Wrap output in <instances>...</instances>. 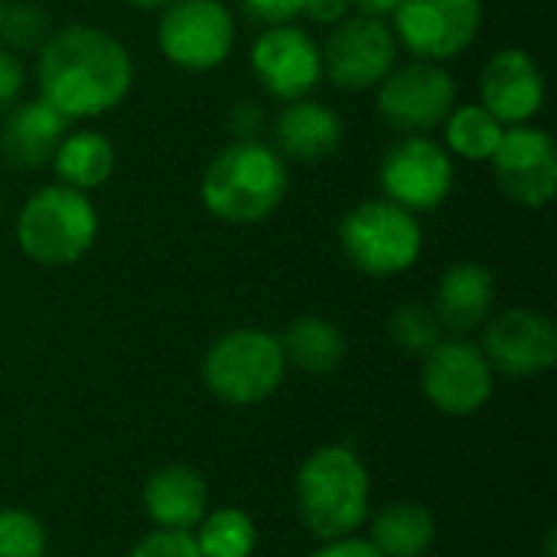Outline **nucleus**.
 <instances>
[{
	"label": "nucleus",
	"instance_id": "obj_25",
	"mask_svg": "<svg viewBox=\"0 0 557 557\" xmlns=\"http://www.w3.org/2000/svg\"><path fill=\"white\" fill-rule=\"evenodd\" d=\"M196 545L202 557H251L258 545V529L242 509H219L202 522Z\"/></svg>",
	"mask_w": 557,
	"mask_h": 557
},
{
	"label": "nucleus",
	"instance_id": "obj_6",
	"mask_svg": "<svg viewBox=\"0 0 557 557\" xmlns=\"http://www.w3.org/2000/svg\"><path fill=\"white\" fill-rule=\"evenodd\" d=\"M284 372L287 359L281 339L255 326L219 336L202 362V379L209 392L238 408L271 398L284 382Z\"/></svg>",
	"mask_w": 557,
	"mask_h": 557
},
{
	"label": "nucleus",
	"instance_id": "obj_10",
	"mask_svg": "<svg viewBox=\"0 0 557 557\" xmlns=\"http://www.w3.org/2000/svg\"><path fill=\"white\" fill-rule=\"evenodd\" d=\"M395 16V39L424 62H447L467 52L483 26L480 0H401Z\"/></svg>",
	"mask_w": 557,
	"mask_h": 557
},
{
	"label": "nucleus",
	"instance_id": "obj_15",
	"mask_svg": "<svg viewBox=\"0 0 557 557\" xmlns=\"http://www.w3.org/2000/svg\"><path fill=\"white\" fill-rule=\"evenodd\" d=\"M483 356L490 359V366H496L512 379L542 375L557 362L555 323L535 310L512 307L486 326Z\"/></svg>",
	"mask_w": 557,
	"mask_h": 557
},
{
	"label": "nucleus",
	"instance_id": "obj_18",
	"mask_svg": "<svg viewBox=\"0 0 557 557\" xmlns=\"http://www.w3.org/2000/svg\"><path fill=\"white\" fill-rule=\"evenodd\" d=\"M277 153L297 163H320L333 157L343 144V117L310 98L287 101V108L274 117Z\"/></svg>",
	"mask_w": 557,
	"mask_h": 557
},
{
	"label": "nucleus",
	"instance_id": "obj_38",
	"mask_svg": "<svg viewBox=\"0 0 557 557\" xmlns=\"http://www.w3.org/2000/svg\"><path fill=\"white\" fill-rule=\"evenodd\" d=\"M3 7H7V0H0V16H3Z\"/></svg>",
	"mask_w": 557,
	"mask_h": 557
},
{
	"label": "nucleus",
	"instance_id": "obj_19",
	"mask_svg": "<svg viewBox=\"0 0 557 557\" xmlns=\"http://www.w3.org/2000/svg\"><path fill=\"white\" fill-rule=\"evenodd\" d=\"M493 304H496L493 274L476 261H460V264H450L437 284L434 317L441 320V326L454 333H470L486 323V317L493 313Z\"/></svg>",
	"mask_w": 557,
	"mask_h": 557
},
{
	"label": "nucleus",
	"instance_id": "obj_17",
	"mask_svg": "<svg viewBox=\"0 0 557 557\" xmlns=\"http://www.w3.org/2000/svg\"><path fill=\"white\" fill-rule=\"evenodd\" d=\"M69 117H62L49 101L33 98L23 104H13L0 124V153L7 163L20 170H39L49 166L55 147L69 134Z\"/></svg>",
	"mask_w": 557,
	"mask_h": 557
},
{
	"label": "nucleus",
	"instance_id": "obj_13",
	"mask_svg": "<svg viewBox=\"0 0 557 557\" xmlns=\"http://www.w3.org/2000/svg\"><path fill=\"white\" fill-rule=\"evenodd\" d=\"M251 72L271 98L297 101L323 78L320 46L294 23L268 26L251 46Z\"/></svg>",
	"mask_w": 557,
	"mask_h": 557
},
{
	"label": "nucleus",
	"instance_id": "obj_37",
	"mask_svg": "<svg viewBox=\"0 0 557 557\" xmlns=\"http://www.w3.org/2000/svg\"><path fill=\"white\" fill-rule=\"evenodd\" d=\"M555 542H557V535H555V529H552V532L545 535V557H557Z\"/></svg>",
	"mask_w": 557,
	"mask_h": 557
},
{
	"label": "nucleus",
	"instance_id": "obj_30",
	"mask_svg": "<svg viewBox=\"0 0 557 557\" xmlns=\"http://www.w3.org/2000/svg\"><path fill=\"white\" fill-rule=\"evenodd\" d=\"M242 10L261 26H284L304 13V0H242Z\"/></svg>",
	"mask_w": 557,
	"mask_h": 557
},
{
	"label": "nucleus",
	"instance_id": "obj_16",
	"mask_svg": "<svg viewBox=\"0 0 557 557\" xmlns=\"http://www.w3.org/2000/svg\"><path fill=\"white\" fill-rule=\"evenodd\" d=\"M480 98L483 108L506 127L529 124L545 104V72L532 52L519 46L499 49L480 72Z\"/></svg>",
	"mask_w": 557,
	"mask_h": 557
},
{
	"label": "nucleus",
	"instance_id": "obj_32",
	"mask_svg": "<svg viewBox=\"0 0 557 557\" xmlns=\"http://www.w3.org/2000/svg\"><path fill=\"white\" fill-rule=\"evenodd\" d=\"M261 124H264V111L255 101H238L228 114V127L238 140H258Z\"/></svg>",
	"mask_w": 557,
	"mask_h": 557
},
{
	"label": "nucleus",
	"instance_id": "obj_1",
	"mask_svg": "<svg viewBox=\"0 0 557 557\" xmlns=\"http://www.w3.org/2000/svg\"><path fill=\"white\" fill-rule=\"evenodd\" d=\"M39 98L62 117L85 121L114 111L134 85V59L101 26L72 23L46 36L36 59Z\"/></svg>",
	"mask_w": 557,
	"mask_h": 557
},
{
	"label": "nucleus",
	"instance_id": "obj_8",
	"mask_svg": "<svg viewBox=\"0 0 557 557\" xmlns=\"http://www.w3.org/2000/svg\"><path fill=\"white\" fill-rule=\"evenodd\" d=\"M454 157L428 134H405L395 147H388L379 166L385 199L414 215L441 209L454 193Z\"/></svg>",
	"mask_w": 557,
	"mask_h": 557
},
{
	"label": "nucleus",
	"instance_id": "obj_28",
	"mask_svg": "<svg viewBox=\"0 0 557 557\" xmlns=\"http://www.w3.org/2000/svg\"><path fill=\"white\" fill-rule=\"evenodd\" d=\"M42 522L23 509H0V557H42Z\"/></svg>",
	"mask_w": 557,
	"mask_h": 557
},
{
	"label": "nucleus",
	"instance_id": "obj_2",
	"mask_svg": "<svg viewBox=\"0 0 557 557\" xmlns=\"http://www.w3.org/2000/svg\"><path fill=\"white\" fill-rule=\"evenodd\" d=\"M199 196L222 222H261L287 196V163L261 140H232L209 160Z\"/></svg>",
	"mask_w": 557,
	"mask_h": 557
},
{
	"label": "nucleus",
	"instance_id": "obj_27",
	"mask_svg": "<svg viewBox=\"0 0 557 557\" xmlns=\"http://www.w3.org/2000/svg\"><path fill=\"white\" fill-rule=\"evenodd\" d=\"M49 36V16L36 3H10L0 16V46L10 52H29L39 49Z\"/></svg>",
	"mask_w": 557,
	"mask_h": 557
},
{
	"label": "nucleus",
	"instance_id": "obj_4",
	"mask_svg": "<svg viewBox=\"0 0 557 557\" xmlns=\"http://www.w3.org/2000/svg\"><path fill=\"white\" fill-rule=\"evenodd\" d=\"M98 238V209L88 193L65 183L36 189L16 215V242L23 255L46 268L82 261Z\"/></svg>",
	"mask_w": 557,
	"mask_h": 557
},
{
	"label": "nucleus",
	"instance_id": "obj_31",
	"mask_svg": "<svg viewBox=\"0 0 557 557\" xmlns=\"http://www.w3.org/2000/svg\"><path fill=\"white\" fill-rule=\"evenodd\" d=\"M23 85H26V72L20 55L0 46V114H7L16 104Z\"/></svg>",
	"mask_w": 557,
	"mask_h": 557
},
{
	"label": "nucleus",
	"instance_id": "obj_3",
	"mask_svg": "<svg viewBox=\"0 0 557 557\" xmlns=\"http://www.w3.org/2000/svg\"><path fill=\"white\" fill-rule=\"evenodd\" d=\"M297 503L304 525L336 542L352 535L369 509V473L362 460L346 447H323L307 457L297 473Z\"/></svg>",
	"mask_w": 557,
	"mask_h": 557
},
{
	"label": "nucleus",
	"instance_id": "obj_14",
	"mask_svg": "<svg viewBox=\"0 0 557 557\" xmlns=\"http://www.w3.org/2000/svg\"><path fill=\"white\" fill-rule=\"evenodd\" d=\"M421 385L431 405L444 414H473L493 395V366L480 346L447 339L424 356Z\"/></svg>",
	"mask_w": 557,
	"mask_h": 557
},
{
	"label": "nucleus",
	"instance_id": "obj_5",
	"mask_svg": "<svg viewBox=\"0 0 557 557\" xmlns=\"http://www.w3.org/2000/svg\"><path fill=\"white\" fill-rule=\"evenodd\" d=\"M339 248L356 271L392 277L418 264L424 232L414 212L388 199H366L346 212L339 225Z\"/></svg>",
	"mask_w": 557,
	"mask_h": 557
},
{
	"label": "nucleus",
	"instance_id": "obj_29",
	"mask_svg": "<svg viewBox=\"0 0 557 557\" xmlns=\"http://www.w3.org/2000/svg\"><path fill=\"white\" fill-rule=\"evenodd\" d=\"M127 557H202V552L196 545V535H189L186 529H157L153 535L137 542Z\"/></svg>",
	"mask_w": 557,
	"mask_h": 557
},
{
	"label": "nucleus",
	"instance_id": "obj_7",
	"mask_svg": "<svg viewBox=\"0 0 557 557\" xmlns=\"http://www.w3.org/2000/svg\"><path fill=\"white\" fill-rule=\"evenodd\" d=\"M235 16L222 0H173L157 23V46L183 72H212L235 49Z\"/></svg>",
	"mask_w": 557,
	"mask_h": 557
},
{
	"label": "nucleus",
	"instance_id": "obj_11",
	"mask_svg": "<svg viewBox=\"0 0 557 557\" xmlns=\"http://www.w3.org/2000/svg\"><path fill=\"white\" fill-rule=\"evenodd\" d=\"M326 78L343 91L375 88L398 59V39L385 20L375 16H346L330 26V36L320 49Z\"/></svg>",
	"mask_w": 557,
	"mask_h": 557
},
{
	"label": "nucleus",
	"instance_id": "obj_34",
	"mask_svg": "<svg viewBox=\"0 0 557 557\" xmlns=\"http://www.w3.org/2000/svg\"><path fill=\"white\" fill-rule=\"evenodd\" d=\"M313 557H382L379 548L372 542H359V539H336V542H326V548H320Z\"/></svg>",
	"mask_w": 557,
	"mask_h": 557
},
{
	"label": "nucleus",
	"instance_id": "obj_12",
	"mask_svg": "<svg viewBox=\"0 0 557 557\" xmlns=\"http://www.w3.org/2000/svg\"><path fill=\"white\" fill-rule=\"evenodd\" d=\"M496 186L519 206L545 209L557 193L555 137L535 124L506 127L496 153L490 157Z\"/></svg>",
	"mask_w": 557,
	"mask_h": 557
},
{
	"label": "nucleus",
	"instance_id": "obj_33",
	"mask_svg": "<svg viewBox=\"0 0 557 557\" xmlns=\"http://www.w3.org/2000/svg\"><path fill=\"white\" fill-rule=\"evenodd\" d=\"M349 0H304V16H310L320 26H336L349 16Z\"/></svg>",
	"mask_w": 557,
	"mask_h": 557
},
{
	"label": "nucleus",
	"instance_id": "obj_21",
	"mask_svg": "<svg viewBox=\"0 0 557 557\" xmlns=\"http://www.w3.org/2000/svg\"><path fill=\"white\" fill-rule=\"evenodd\" d=\"M49 166L55 170L59 183L91 193L111 180L117 166V150L101 131H69L55 147Z\"/></svg>",
	"mask_w": 557,
	"mask_h": 557
},
{
	"label": "nucleus",
	"instance_id": "obj_35",
	"mask_svg": "<svg viewBox=\"0 0 557 557\" xmlns=\"http://www.w3.org/2000/svg\"><path fill=\"white\" fill-rule=\"evenodd\" d=\"M349 3L359 10V16L385 20V16H392V13L398 10V3H401V0H349Z\"/></svg>",
	"mask_w": 557,
	"mask_h": 557
},
{
	"label": "nucleus",
	"instance_id": "obj_24",
	"mask_svg": "<svg viewBox=\"0 0 557 557\" xmlns=\"http://www.w3.org/2000/svg\"><path fill=\"white\" fill-rule=\"evenodd\" d=\"M441 127H444V140H447V153H454L467 163L490 160L506 134V124L499 117H493L483 104L454 108Z\"/></svg>",
	"mask_w": 557,
	"mask_h": 557
},
{
	"label": "nucleus",
	"instance_id": "obj_36",
	"mask_svg": "<svg viewBox=\"0 0 557 557\" xmlns=\"http://www.w3.org/2000/svg\"><path fill=\"white\" fill-rule=\"evenodd\" d=\"M131 7H140V10H163L166 3H173V0H127Z\"/></svg>",
	"mask_w": 557,
	"mask_h": 557
},
{
	"label": "nucleus",
	"instance_id": "obj_9",
	"mask_svg": "<svg viewBox=\"0 0 557 557\" xmlns=\"http://www.w3.org/2000/svg\"><path fill=\"white\" fill-rule=\"evenodd\" d=\"M379 114L401 134H428L447 121L457 104V82L441 62L414 59L395 65L379 82Z\"/></svg>",
	"mask_w": 557,
	"mask_h": 557
},
{
	"label": "nucleus",
	"instance_id": "obj_22",
	"mask_svg": "<svg viewBox=\"0 0 557 557\" xmlns=\"http://www.w3.org/2000/svg\"><path fill=\"white\" fill-rule=\"evenodd\" d=\"M281 339L284 359L310 375H330L346 359V336L339 326L320 317H300L287 326Z\"/></svg>",
	"mask_w": 557,
	"mask_h": 557
},
{
	"label": "nucleus",
	"instance_id": "obj_23",
	"mask_svg": "<svg viewBox=\"0 0 557 557\" xmlns=\"http://www.w3.org/2000/svg\"><path fill=\"white\" fill-rule=\"evenodd\" d=\"M372 545L382 557H424L434 545V516L421 503H392L372 525Z\"/></svg>",
	"mask_w": 557,
	"mask_h": 557
},
{
	"label": "nucleus",
	"instance_id": "obj_20",
	"mask_svg": "<svg viewBox=\"0 0 557 557\" xmlns=\"http://www.w3.org/2000/svg\"><path fill=\"white\" fill-rule=\"evenodd\" d=\"M209 503V490L202 476L189 467H163L144 486L147 516L160 529H186L202 522Z\"/></svg>",
	"mask_w": 557,
	"mask_h": 557
},
{
	"label": "nucleus",
	"instance_id": "obj_26",
	"mask_svg": "<svg viewBox=\"0 0 557 557\" xmlns=\"http://www.w3.org/2000/svg\"><path fill=\"white\" fill-rule=\"evenodd\" d=\"M388 333H392L395 346H401L405 352L428 356L441 343V320L434 317V310H428L421 304H405L392 313Z\"/></svg>",
	"mask_w": 557,
	"mask_h": 557
}]
</instances>
